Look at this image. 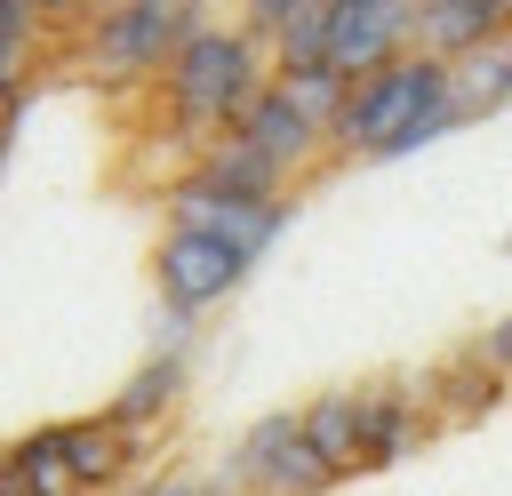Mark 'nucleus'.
Returning <instances> with one entry per match:
<instances>
[{"mask_svg": "<svg viewBox=\"0 0 512 496\" xmlns=\"http://www.w3.org/2000/svg\"><path fill=\"white\" fill-rule=\"evenodd\" d=\"M152 88H160L168 120H176L192 144H208V136L240 128L248 104L272 88V56H264V40H248V32H232V24H200V32L168 56V72H160Z\"/></svg>", "mask_w": 512, "mask_h": 496, "instance_id": "obj_2", "label": "nucleus"}, {"mask_svg": "<svg viewBox=\"0 0 512 496\" xmlns=\"http://www.w3.org/2000/svg\"><path fill=\"white\" fill-rule=\"evenodd\" d=\"M320 24H328V64L352 80L416 48V0H320Z\"/></svg>", "mask_w": 512, "mask_h": 496, "instance_id": "obj_6", "label": "nucleus"}, {"mask_svg": "<svg viewBox=\"0 0 512 496\" xmlns=\"http://www.w3.org/2000/svg\"><path fill=\"white\" fill-rule=\"evenodd\" d=\"M448 128H456V112H448V64L424 56V48H408L384 72L352 80L344 112L328 120V152L336 160H408V152H424Z\"/></svg>", "mask_w": 512, "mask_h": 496, "instance_id": "obj_1", "label": "nucleus"}, {"mask_svg": "<svg viewBox=\"0 0 512 496\" xmlns=\"http://www.w3.org/2000/svg\"><path fill=\"white\" fill-rule=\"evenodd\" d=\"M480 360H488L496 376H512V312H504V320H496V328L480 336Z\"/></svg>", "mask_w": 512, "mask_h": 496, "instance_id": "obj_21", "label": "nucleus"}, {"mask_svg": "<svg viewBox=\"0 0 512 496\" xmlns=\"http://www.w3.org/2000/svg\"><path fill=\"white\" fill-rule=\"evenodd\" d=\"M272 80H280L320 128H328V120L344 112V96H352V72H336V64H304V72H272Z\"/></svg>", "mask_w": 512, "mask_h": 496, "instance_id": "obj_17", "label": "nucleus"}, {"mask_svg": "<svg viewBox=\"0 0 512 496\" xmlns=\"http://www.w3.org/2000/svg\"><path fill=\"white\" fill-rule=\"evenodd\" d=\"M352 440H360V472H376V464H392L408 448V400H400V384L352 392Z\"/></svg>", "mask_w": 512, "mask_h": 496, "instance_id": "obj_13", "label": "nucleus"}, {"mask_svg": "<svg viewBox=\"0 0 512 496\" xmlns=\"http://www.w3.org/2000/svg\"><path fill=\"white\" fill-rule=\"evenodd\" d=\"M40 8L32 0H0V64H32V48H40Z\"/></svg>", "mask_w": 512, "mask_h": 496, "instance_id": "obj_18", "label": "nucleus"}, {"mask_svg": "<svg viewBox=\"0 0 512 496\" xmlns=\"http://www.w3.org/2000/svg\"><path fill=\"white\" fill-rule=\"evenodd\" d=\"M8 472H16L32 496H88L80 472H72V456H64V432H56V424H40L32 440H16V448H8Z\"/></svg>", "mask_w": 512, "mask_h": 496, "instance_id": "obj_14", "label": "nucleus"}, {"mask_svg": "<svg viewBox=\"0 0 512 496\" xmlns=\"http://www.w3.org/2000/svg\"><path fill=\"white\" fill-rule=\"evenodd\" d=\"M504 104H512V32H496V40H480L472 56L448 64V112H456V128H472V120H488Z\"/></svg>", "mask_w": 512, "mask_h": 496, "instance_id": "obj_12", "label": "nucleus"}, {"mask_svg": "<svg viewBox=\"0 0 512 496\" xmlns=\"http://www.w3.org/2000/svg\"><path fill=\"white\" fill-rule=\"evenodd\" d=\"M304 416V440L320 448V464L336 472V480H352L360 472V440H352V392H320L312 408H296Z\"/></svg>", "mask_w": 512, "mask_h": 496, "instance_id": "obj_15", "label": "nucleus"}, {"mask_svg": "<svg viewBox=\"0 0 512 496\" xmlns=\"http://www.w3.org/2000/svg\"><path fill=\"white\" fill-rule=\"evenodd\" d=\"M24 88H32V80H24V64H0V144L16 136V112H24Z\"/></svg>", "mask_w": 512, "mask_h": 496, "instance_id": "obj_20", "label": "nucleus"}, {"mask_svg": "<svg viewBox=\"0 0 512 496\" xmlns=\"http://www.w3.org/2000/svg\"><path fill=\"white\" fill-rule=\"evenodd\" d=\"M232 480H240L248 496H320L336 472H328V464H320V448L304 440V416H296V408H280V416H264V424L240 440Z\"/></svg>", "mask_w": 512, "mask_h": 496, "instance_id": "obj_5", "label": "nucleus"}, {"mask_svg": "<svg viewBox=\"0 0 512 496\" xmlns=\"http://www.w3.org/2000/svg\"><path fill=\"white\" fill-rule=\"evenodd\" d=\"M192 184L232 192V200H288V176H280L240 128H224V136H208V144L192 152Z\"/></svg>", "mask_w": 512, "mask_h": 496, "instance_id": "obj_10", "label": "nucleus"}, {"mask_svg": "<svg viewBox=\"0 0 512 496\" xmlns=\"http://www.w3.org/2000/svg\"><path fill=\"white\" fill-rule=\"evenodd\" d=\"M240 136H248V144H256V152H264V160H272V168H280L288 184H296V176H304V168H312V160L328 152V128H320V120H312V112H304V104H296V96H288L280 80H272V88H264V96L248 104Z\"/></svg>", "mask_w": 512, "mask_h": 496, "instance_id": "obj_8", "label": "nucleus"}, {"mask_svg": "<svg viewBox=\"0 0 512 496\" xmlns=\"http://www.w3.org/2000/svg\"><path fill=\"white\" fill-rule=\"evenodd\" d=\"M40 16H88V8H104V0H32Z\"/></svg>", "mask_w": 512, "mask_h": 496, "instance_id": "obj_23", "label": "nucleus"}, {"mask_svg": "<svg viewBox=\"0 0 512 496\" xmlns=\"http://www.w3.org/2000/svg\"><path fill=\"white\" fill-rule=\"evenodd\" d=\"M176 384H184V352H176V344H168V352H160V360H144V368H136V376H128V392H120V400H112V416H120V424H136V432H144V424H152V416H160V408H168V392H176Z\"/></svg>", "mask_w": 512, "mask_h": 496, "instance_id": "obj_16", "label": "nucleus"}, {"mask_svg": "<svg viewBox=\"0 0 512 496\" xmlns=\"http://www.w3.org/2000/svg\"><path fill=\"white\" fill-rule=\"evenodd\" d=\"M208 24L200 0H104L80 32V72L96 88H144L168 72V56Z\"/></svg>", "mask_w": 512, "mask_h": 496, "instance_id": "obj_3", "label": "nucleus"}, {"mask_svg": "<svg viewBox=\"0 0 512 496\" xmlns=\"http://www.w3.org/2000/svg\"><path fill=\"white\" fill-rule=\"evenodd\" d=\"M496 32H512V24H504V0H416V48L440 56V64L472 56V48L496 40Z\"/></svg>", "mask_w": 512, "mask_h": 496, "instance_id": "obj_11", "label": "nucleus"}, {"mask_svg": "<svg viewBox=\"0 0 512 496\" xmlns=\"http://www.w3.org/2000/svg\"><path fill=\"white\" fill-rule=\"evenodd\" d=\"M312 8H320V0H248V24H240V32H248V40H280V32H288L296 16H312Z\"/></svg>", "mask_w": 512, "mask_h": 496, "instance_id": "obj_19", "label": "nucleus"}, {"mask_svg": "<svg viewBox=\"0 0 512 496\" xmlns=\"http://www.w3.org/2000/svg\"><path fill=\"white\" fill-rule=\"evenodd\" d=\"M248 280V256H232L224 240H208V232H160V248H152V288H160V312L168 320H184V328H200V312H216L232 288Z\"/></svg>", "mask_w": 512, "mask_h": 496, "instance_id": "obj_4", "label": "nucleus"}, {"mask_svg": "<svg viewBox=\"0 0 512 496\" xmlns=\"http://www.w3.org/2000/svg\"><path fill=\"white\" fill-rule=\"evenodd\" d=\"M144 496H216L208 480H160V488H144Z\"/></svg>", "mask_w": 512, "mask_h": 496, "instance_id": "obj_22", "label": "nucleus"}, {"mask_svg": "<svg viewBox=\"0 0 512 496\" xmlns=\"http://www.w3.org/2000/svg\"><path fill=\"white\" fill-rule=\"evenodd\" d=\"M0 496H32V488H24V480H16L8 464H0Z\"/></svg>", "mask_w": 512, "mask_h": 496, "instance_id": "obj_24", "label": "nucleus"}, {"mask_svg": "<svg viewBox=\"0 0 512 496\" xmlns=\"http://www.w3.org/2000/svg\"><path fill=\"white\" fill-rule=\"evenodd\" d=\"M56 432H64V456H72V472H80V488H88V496L120 488V480H128V464H136V448H144V432H136V424H120L112 408H104V416H72V424H56Z\"/></svg>", "mask_w": 512, "mask_h": 496, "instance_id": "obj_9", "label": "nucleus"}, {"mask_svg": "<svg viewBox=\"0 0 512 496\" xmlns=\"http://www.w3.org/2000/svg\"><path fill=\"white\" fill-rule=\"evenodd\" d=\"M168 224L176 232H208V240H224L232 256H264L280 232H288V200H232V192H208V184H176L168 192Z\"/></svg>", "mask_w": 512, "mask_h": 496, "instance_id": "obj_7", "label": "nucleus"}]
</instances>
